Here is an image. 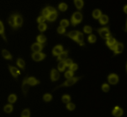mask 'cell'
I'll return each mask as SVG.
<instances>
[{
    "instance_id": "1",
    "label": "cell",
    "mask_w": 127,
    "mask_h": 117,
    "mask_svg": "<svg viewBox=\"0 0 127 117\" xmlns=\"http://www.w3.org/2000/svg\"><path fill=\"white\" fill-rule=\"evenodd\" d=\"M82 20H83V14L81 12L78 11V12H75L72 15L71 18V23L73 26H76L78 24L80 23Z\"/></svg>"
},
{
    "instance_id": "2",
    "label": "cell",
    "mask_w": 127,
    "mask_h": 117,
    "mask_svg": "<svg viewBox=\"0 0 127 117\" xmlns=\"http://www.w3.org/2000/svg\"><path fill=\"white\" fill-rule=\"evenodd\" d=\"M83 78L82 76L80 77H73V78H70V79H68L64 83H63V84H61L60 86L57 87L55 89H57L58 88H62V87H69L72 86L74 85V84L77 83L79 79H81Z\"/></svg>"
},
{
    "instance_id": "3",
    "label": "cell",
    "mask_w": 127,
    "mask_h": 117,
    "mask_svg": "<svg viewBox=\"0 0 127 117\" xmlns=\"http://www.w3.org/2000/svg\"><path fill=\"white\" fill-rule=\"evenodd\" d=\"M97 31L99 33L100 37L104 40H107L110 38V37H112L111 33H110L109 27H102V28L98 29H97Z\"/></svg>"
},
{
    "instance_id": "4",
    "label": "cell",
    "mask_w": 127,
    "mask_h": 117,
    "mask_svg": "<svg viewBox=\"0 0 127 117\" xmlns=\"http://www.w3.org/2000/svg\"><path fill=\"white\" fill-rule=\"evenodd\" d=\"M110 48L112 50L114 51V55H119L122 53L124 50V45L121 42H117L115 45L110 47Z\"/></svg>"
},
{
    "instance_id": "5",
    "label": "cell",
    "mask_w": 127,
    "mask_h": 117,
    "mask_svg": "<svg viewBox=\"0 0 127 117\" xmlns=\"http://www.w3.org/2000/svg\"><path fill=\"white\" fill-rule=\"evenodd\" d=\"M46 57V55L42 52H33L32 55V58L35 61H40Z\"/></svg>"
},
{
    "instance_id": "6",
    "label": "cell",
    "mask_w": 127,
    "mask_h": 117,
    "mask_svg": "<svg viewBox=\"0 0 127 117\" xmlns=\"http://www.w3.org/2000/svg\"><path fill=\"white\" fill-rule=\"evenodd\" d=\"M27 79H28V77H27V76H26L24 78V79L23 82H22V90L24 95H26V94H27V92H28L29 91V86H30Z\"/></svg>"
},
{
    "instance_id": "7",
    "label": "cell",
    "mask_w": 127,
    "mask_h": 117,
    "mask_svg": "<svg viewBox=\"0 0 127 117\" xmlns=\"http://www.w3.org/2000/svg\"><path fill=\"white\" fill-rule=\"evenodd\" d=\"M108 81L110 84L115 85L117 84L119 81V78L117 74H110L108 76Z\"/></svg>"
},
{
    "instance_id": "8",
    "label": "cell",
    "mask_w": 127,
    "mask_h": 117,
    "mask_svg": "<svg viewBox=\"0 0 127 117\" xmlns=\"http://www.w3.org/2000/svg\"><path fill=\"white\" fill-rule=\"evenodd\" d=\"M43 47H44V45L37 42V43H34L31 46V49L33 52H41Z\"/></svg>"
},
{
    "instance_id": "9",
    "label": "cell",
    "mask_w": 127,
    "mask_h": 117,
    "mask_svg": "<svg viewBox=\"0 0 127 117\" xmlns=\"http://www.w3.org/2000/svg\"><path fill=\"white\" fill-rule=\"evenodd\" d=\"M60 77V76L59 72L57 69H52L50 73V78L52 81H57L59 79Z\"/></svg>"
},
{
    "instance_id": "10",
    "label": "cell",
    "mask_w": 127,
    "mask_h": 117,
    "mask_svg": "<svg viewBox=\"0 0 127 117\" xmlns=\"http://www.w3.org/2000/svg\"><path fill=\"white\" fill-rule=\"evenodd\" d=\"M8 67H9V69L10 72H11L12 76H13L14 78H16V79H17L18 76L21 74V72L19 71V70L17 69L16 67L12 66L9 65Z\"/></svg>"
},
{
    "instance_id": "11",
    "label": "cell",
    "mask_w": 127,
    "mask_h": 117,
    "mask_svg": "<svg viewBox=\"0 0 127 117\" xmlns=\"http://www.w3.org/2000/svg\"><path fill=\"white\" fill-rule=\"evenodd\" d=\"M63 52V47L61 45L55 46L52 50V54L53 56H57L58 57L61 53Z\"/></svg>"
},
{
    "instance_id": "12",
    "label": "cell",
    "mask_w": 127,
    "mask_h": 117,
    "mask_svg": "<svg viewBox=\"0 0 127 117\" xmlns=\"http://www.w3.org/2000/svg\"><path fill=\"white\" fill-rule=\"evenodd\" d=\"M124 114V110L119 107H115L112 111V115L115 117H120Z\"/></svg>"
},
{
    "instance_id": "13",
    "label": "cell",
    "mask_w": 127,
    "mask_h": 117,
    "mask_svg": "<svg viewBox=\"0 0 127 117\" xmlns=\"http://www.w3.org/2000/svg\"><path fill=\"white\" fill-rule=\"evenodd\" d=\"M15 16H16V14H12L9 16L8 19V23L14 29H17V27L16 26Z\"/></svg>"
},
{
    "instance_id": "14",
    "label": "cell",
    "mask_w": 127,
    "mask_h": 117,
    "mask_svg": "<svg viewBox=\"0 0 127 117\" xmlns=\"http://www.w3.org/2000/svg\"><path fill=\"white\" fill-rule=\"evenodd\" d=\"M74 41L76 42L79 45L81 46L84 45L85 43H84V35H83V33L81 32H79V34L78 35V36H77V37L76 38L75 40Z\"/></svg>"
},
{
    "instance_id": "15",
    "label": "cell",
    "mask_w": 127,
    "mask_h": 117,
    "mask_svg": "<svg viewBox=\"0 0 127 117\" xmlns=\"http://www.w3.org/2000/svg\"><path fill=\"white\" fill-rule=\"evenodd\" d=\"M68 53H69V51L68 50H65L63 51L62 53H61L57 57V59L58 61H65L67 59V57L68 56Z\"/></svg>"
},
{
    "instance_id": "16",
    "label": "cell",
    "mask_w": 127,
    "mask_h": 117,
    "mask_svg": "<svg viewBox=\"0 0 127 117\" xmlns=\"http://www.w3.org/2000/svg\"><path fill=\"white\" fill-rule=\"evenodd\" d=\"M15 20H16V26H17V28L21 27L23 24V18H22V16L19 14H16V16H15Z\"/></svg>"
},
{
    "instance_id": "17",
    "label": "cell",
    "mask_w": 127,
    "mask_h": 117,
    "mask_svg": "<svg viewBox=\"0 0 127 117\" xmlns=\"http://www.w3.org/2000/svg\"><path fill=\"white\" fill-rule=\"evenodd\" d=\"M79 31L78 30H73V31H71V32H68V33H66V34L65 35L66 36H67V37H69L70 38H71L73 40H75L76 38L77 37V36H78V35L79 34Z\"/></svg>"
},
{
    "instance_id": "18",
    "label": "cell",
    "mask_w": 127,
    "mask_h": 117,
    "mask_svg": "<svg viewBox=\"0 0 127 117\" xmlns=\"http://www.w3.org/2000/svg\"><path fill=\"white\" fill-rule=\"evenodd\" d=\"M117 43V41L116 40V39L115 38H114L112 37H110V38L106 40V44L109 48L114 46Z\"/></svg>"
},
{
    "instance_id": "19",
    "label": "cell",
    "mask_w": 127,
    "mask_h": 117,
    "mask_svg": "<svg viewBox=\"0 0 127 117\" xmlns=\"http://www.w3.org/2000/svg\"><path fill=\"white\" fill-rule=\"evenodd\" d=\"M28 83L29 84L30 86H36L37 84H39L40 83V82L38 80V79H36L34 77H30L28 78Z\"/></svg>"
},
{
    "instance_id": "20",
    "label": "cell",
    "mask_w": 127,
    "mask_h": 117,
    "mask_svg": "<svg viewBox=\"0 0 127 117\" xmlns=\"http://www.w3.org/2000/svg\"><path fill=\"white\" fill-rule=\"evenodd\" d=\"M2 55L3 57L4 58L6 59H9V60H12V57L11 55V54L10 53V52L9 51H7V50L3 49L2 50Z\"/></svg>"
},
{
    "instance_id": "21",
    "label": "cell",
    "mask_w": 127,
    "mask_h": 117,
    "mask_svg": "<svg viewBox=\"0 0 127 117\" xmlns=\"http://www.w3.org/2000/svg\"><path fill=\"white\" fill-rule=\"evenodd\" d=\"M99 22L101 25H105L109 22V17L105 14H102L99 18Z\"/></svg>"
},
{
    "instance_id": "22",
    "label": "cell",
    "mask_w": 127,
    "mask_h": 117,
    "mask_svg": "<svg viewBox=\"0 0 127 117\" xmlns=\"http://www.w3.org/2000/svg\"><path fill=\"white\" fill-rule=\"evenodd\" d=\"M57 17H58V12H57V11L55 12H52L47 17V20H48L49 22H53V21H55L57 19Z\"/></svg>"
},
{
    "instance_id": "23",
    "label": "cell",
    "mask_w": 127,
    "mask_h": 117,
    "mask_svg": "<svg viewBox=\"0 0 127 117\" xmlns=\"http://www.w3.org/2000/svg\"><path fill=\"white\" fill-rule=\"evenodd\" d=\"M102 15V14L101 11L99 9L94 10V11L93 12V17L95 19H99Z\"/></svg>"
},
{
    "instance_id": "24",
    "label": "cell",
    "mask_w": 127,
    "mask_h": 117,
    "mask_svg": "<svg viewBox=\"0 0 127 117\" xmlns=\"http://www.w3.org/2000/svg\"><path fill=\"white\" fill-rule=\"evenodd\" d=\"M74 4L78 10H81L84 6V1L83 0H74Z\"/></svg>"
},
{
    "instance_id": "25",
    "label": "cell",
    "mask_w": 127,
    "mask_h": 117,
    "mask_svg": "<svg viewBox=\"0 0 127 117\" xmlns=\"http://www.w3.org/2000/svg\"><path fill=\"white\" fill-rule=\"evenodd\" d=\"M16 64H17V65L20 68H21V69H23V70L24 69L26 63H25V61H24L23 59H22V58H19V59H17Z\"/></svg>"
},
{
    "instance_id": "26",
    "label": "cell",
    "mask_w": 127,
    "mask_h": 117,
    "mask_svg": "<svg viewBox=\"0 0 127 117\" xmlns=\"http://www.w3.org/2000/svg\"><path fill=\"white\" fill-rule=\"evenodd\" d=\"M66 67L64 61H62L60 62L58 64V69L60 72H63L65 70V68Z\"/></svg>"
},
{
    "instance_id": "27",
    "label": "cell",
    "mask_w": 127,
    "mask_h": 117,
    "mask_svg": "<svg viewBox=\"0 0 127 117\" xmlns=\"http://www.w3.org/2000/svg\"><path fill=\"white\" fill-rule=\"evenodd\" d=\"M37 42H38V43H42V44H43V43L46 42V40H47V38H46V37L44 35L40 34L38 36H37Z\"/></svg>"
},
{
    "instance_id": "28",
    "label": "cell",
    "mask_w": 127,
    "mask_h": 117,
    "mask_svg": "<svg viewBox=\"0 0 127 117\" xmlns=\"http://www.w3.org/2000/svg\"><path fill=\"white\" fill-rule=\"evenodd\" d=\"M0 34L1 35L2 37L5 41H6V37L5 36L4 33V25L2 24V21H0Z\"/></svg>"
},
{
    "instance_id": "29",
    "label": "cell",
    "mask_w": 127,
    "mask_h": 117,
    "mask_svg": "<svg viewBox=\"0 0 127 117\" xmlns=\"http://www.w3.org/2000/svg\"><path fill=\"white\" fill-rule=\"evenodd\" d=\"M12 110H13V107L11 104H8V105H6V106L4 108V110L6 113L7 114H10L11 112H12Z\"/></svg>"
},
{
    "instance_id": "30",
    "label": "cell",
    "mask_w": 127,
    "mask_h": 117,
    "mask_svg": "<svg viewBox=\"0 0 127 117\" xmlns=\"http://www.w3.org/2000/svg\"><path fill=\"white\" fill-rule=\"evenodd\" d=\"M58 9L62 12H64V11H66L67 9H68V5L64 2H62L58 6Z\"/></svg>"
},
{
    "instance_id": "31",
    "label": "cell",
    "mask_w": 127,
    "mask_h": 117,
    "mask_svg": "<svg viewBox=\"0 0 127 117\" xmlns=\"http://www.w3.org/2000/svg\"><path fill=\"white\" fill-rule=\"evenodd\" d=\"M47 24L45 23L39 24V25H38V30H39L40 32H44V31H45L46 29H47Z\"/></svg>"
},
{
    "instance_id": "32",
    "label": "cell",
    "mask_w": 127,
    "mask_h": 117,
    "mask_svg": "<svg viewBox=\"0 0 127 117\" xmlns=\"http://www.w3.org/2000/svg\"><path fill=\"white\" fill-rule=\"evenodd\" d=\"M96 36L94 34H91L88 37V42L91 43H94L96 42Z\"/></svg>"
},
{
    "instance_id": "33",
    "label": "cell",
    "mask_w": 127,
    "mask_h": 117,
    "mask_svg": "<svg viewBox=\"0 0 127 117\" xmlns=\"http://www.w3.org/2000/svg\"><path fill=\"white\" fill-rule=\"evenodd\" d=\"M16 100H17V97H16V95H15V94H11V95H10L9 96L8 101L9 102L11 103V104L14 103L16 101Z\"/></svg>"
},
{
    "instance_id": "34",
    "label": "cell",
    "mask_w": 127,
    "mask_h": 117,
    "mask_svg": "<svg viewBox=\"0 0 127 117\" xmlns=\"http://www.w3.org/2000/svg\"><path fill=\"white\" fill-rule=\"evenodd\" d=\"M73 76H74V71L71 70L68 71L66 72L65 74H64V77H65L67 79L73 78Z\"/></svg>"
},
{
    "instance_id": "35",
    "label": "cell",
    "mask_w": 127,
    "mask_h": 117,
    "mask_svg": "<svg viewBox=\"0 0 127 117\" xmlns=\"http://www.w3.org/2000/svg\"><path fill=\"white\" fill-rule=\"evenodd\" d=\"M71 100V97L69 95H64L62 97V101L63 103L65 104H68L70 102Z\"/></svg>"
},
{
    "instance_id": "36",
    "label": "cell",
    "mask_w": 127,
    "mask_h": 117,
    "mask_svg": "<svg viewBox=\"0 0 127 117\" xmlns=\"http://www.w3.org/2000/svg\"><path fill=\"white\" fill-rule=\"evenodd\" d=\"M83 30H84V32L86 33H88V34H89V33H91L93 32V29H92V27L91 26H84Z\"/></svg>"
},
{
    "instance_id": "37",
    "label": "cell",
    "mask_w": 127,
    "mask_h": 117,
    "mask_svg": "<svg viewBox=\"0 0 127 117\" xmlns=\"http://www.w3.org/2000/svg\"><path fill=\"white\" fill-rule=\"evenodd\" d=\"M69 25V22L68 21V20L67 19H62V21H60V26H62V27H68Z\"/></svg>"
},
{
    "instance_id": "38",
    "label": "cell",
    "mask_w": 127,
    "mask_h": 117,
    "mask_svg": "<svg viewBox=\"0 0 127 117\" xmlns=\"http://www.w3.org/2000/svg\"><path fill=\"white\" fill-rule=\"evenodd\" d=\"M43 100L45 102H50L52 100V96L51 94H46L43 95Z\"/></svg>"
},
{
    "instance_id": "39",
    "label": "cell",
    "mask_w": 127,
    "mask_h": 117,
    "mask_svg": "<svg viewBox=\"0 0 127 117\" xmlns=\"http://www.w3.org/2000/svg\"><path fill=\"white\" fill-rule=\"evenodd\" d=\"M50 14V11H48V9H47V7H46L45 8L43 9V10H42V16H44V17H45L46 18H47V17H48V16H49Z\"/></svg>"
},
{
    "instance_id": "40",
    "label": "cell",
    "mask_w": 127,
    "mask_h": 117,
    "mask_svg": "<svg viewBox=\"0 0 127 117\" xmlns=\"http://www.w3.org/2000/svg\"><path fill=\"white\" fill-rule=\"evenodd\" d=\"M21 117H30V110L29 109H25L21 114Z\"/></svg>"
},
{
    "instance_id": "41",
    "label": "cell",
    "mask_w": 127,
    "mask_h": 117,
    "mask_svg": "<svg viewBox=\"0 0 127 117\" xmlns=\"http://www.w3.org/2000/svg\"><path fill=\"white\" fill-rule=\"evenodd\" d=\"M57 32H58V33H60V34H64L66 32L65 27H62V26H60V27H58V29H57Z\"/></svg>"
},
{
    "instance_id": "42",
    "label": "cell",
    "mask_w": 127,
    "mask_h": 117,
    "mask_svg": "<svg viewBox=\"0 0 127 117\" xmlns=\"http://www.w3.org/2000/svg\"><path fill=\"white\" fill-rule=\"evenodd\" d=\"M102 89L103 91L105 92H109V90H110V87H109V84L105 83V84H104L102 86Z\"/></svg>"
},
{
    "instance_id": "43",
    "label": "cell",
    "mask_w": 127,
    "mask_h": 117,
    "mask_svg": "<svg viewBox=\"0 0 127 117\" xmlns=\"http://www.w3.org/2000/svg\"><path fill=\"white\" fill-rule=\"evenodd\" d=\"M46 19H47V18H46L45 17H44V16H42V15H41L40 16H39V17L37 18V22H38V24L44 23L45 21H46Z\"/></svg>"
},
{
    "instance_id": "44",
    "label": "cell",
    "mask_w": 127,
    "mask_h": 117,
    "mask_svg": "<svg viewBox=\"0 0 127 117\" xmlns=\"http://www.w3.org/2000/svg\"><path fill=\"white\" fill-rule=\"evenodd\" d=\"M66 108L68 110H70V111H72V110H74V109H75V105L73 103H68L66 105Z\"/></svg>"
},
{
    "instance_id": "45",
    "label": "cell",
    "mask_w": 127,
    "mask_h": 117,
    "mask_svg": "<svg viewBox=\"0 0 127 117\" xmlns=\"http://www.w3.org/2000/svg\"><path fill=\"white\" fill-rule=\"evenodd\" d=\"M78 66L76 63H73V64L71 65V66L69 67V70L71 71H76L78 69Z\"/></svg>"
},
{
    "instance_id": "46",
    "label": "cell",
    "mask_w": 127,
    "mask_h": 117,
    "mask_svg": "<svg viewBox=\"0 0 127 117\" xmlns=\"http://www.w3.org/2000/svg\"><path fill=\"white\" fill-rule=\"evenodd\" d=\"M64 62H65L66 66L67 67H69V68L73 63V60H72L71 59H70V58H68V59H66L65 61H64Z\"/></svg>"
},
{
    "instance_id": "47",
    "label": "cell",
    "mask_w": 127,
    "mask_h": 117,
    "mask_svg": "<svg viewBox=\"0 0 127 117\" xmlns=\"http://www.w3.org/2000/svg\"><path fill=\"white\" fill-rule=\"evenodd\" d=\"M47 9H48V11H50V13H52V12H57V10H56L54 7H52V6H47Z\"/></svg>"
},
{
    "instance_id": "48",
    "label": "cell",
    "mask_w": 127,
    "mask_h": 117,
    "mask_svg": "<svg viewBox=\"0 0 127 117\" xmlns=\"http://www.w3.org/2000/svg\"><path fill=\"white\" fill-rule=\"evenodd\" d=\"M124 11L127 14V4L125 5L124 7Z\"/></svg>"
},
{
    "instance_id": "49",
    "label": "cell",
    "mask_w": 127,
    "mask_h": 117,
    "mask_svg": "<svg viewBox=\"0 0 127 117\" xmlns=\"http://www.w3.org/2000/svg\"><path fill=\"white\" fill-rule=\"evenodd\" d=\"M125 30L126 31V32H127V21H126V25H125Z\"/></svg>"
},
{
    "instance_id": "50",
    "label": "cell",
    "mask_w": 127,
    "mask_h": 117,
    "mask_svg": "<svg viewBox=\"0 0 127 117\" xmlns=\"http://www.w3.org/2000/svg\"><path fill=\"white\" fill-rule=\"evenodd\" d=\"M126 72H127V61L126 62Z\"/></svg>"
}]
</instances>
